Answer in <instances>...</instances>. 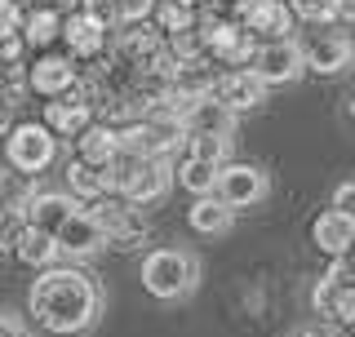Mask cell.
Wrapping results in <instances>:
<instances>
[{
	"instance_id": "obj_1",
	"label": "cell",
	"mask_w": 355,
	"mask_h": 337,
	"mask_svg": "<svg viewBox=\"0 0 355 337\" xmlns=\"http://www.w3.org/2000/svg\"><path fill=\"white\" fill-rule=\"evenodd\" d=\"M27 311L44 333L53 337H76L103 311V293H98L94 275H85L80 266H49L36 275L27 293Z\"/></svg>"
},
{
	"instance_id": "obj_2",
	"label": "cell",
	"mask_w": 355,
	"mask_h": 337,
	"mask_svg": "<svg viewBox=\"0 0 355 337\" xmlns=\"http://www.w3.org/2000/svg\"><path fill=\"white\" fill-rule=\"evenodd\" d=\"M169 187H173V164L160 155H116V164H111V196H120L133 213L160 205Z\"/></svg>"
},
{
	"instance_id": "obj_3",
	"label": "cell",
	"mask_w": 355,
	"mask_h": 337,
	"mask_svg": "<svg viewBox=\"0 0 355 337\" xmlns=\"http://www.w3.org/2000/svg\"><path fill=\"white\" fill-rule=\"evenodd\" d=\"M196 257L182 253V249H151L147 257H142V288H147L151 297L160 302H178L187 297L196 288Z\"/></svg>"
},
{
	"instance_id": "obj_4",
	"label": "cell",
	"mask_w": 355,
	"mask_h": 337,
	"mask_svg": "<svg viewBox=\"0 0 355 337\" xmlns=\"http://www.w3.org/2000/svg\"><path fill=\"white\" fill-rule=\"evenodd\" d=\"M58 160V138L40 125V120H18L5 133V164L22 178H40L44 168Z\"/></svg>"
},
{
	"instance_id": "obj_5",
	"label": "cell",
	"mask_w": 355,
	"mask_h": 337,
	"mask_svg": "<svg viewBox=\"0 0 355 337\" xmlns=\"http://www.w3.org/2000/svg\"><path fill=\"white\" fill-rule=\"evenodd\" d=\"M297 53H302V71H315V76H338L351 67V36L347 27H311L302 40H297Z\"/></svg>"
},
{
	"instance_id": "obj_6",
	"label": "cell",
	"mask_w": 355,
	"mask_h": 337,
	"mask_svg": "<svg viewBox=\"0 0 355 337\" xmlns=\"http://www.w3.org/2000/svg\"><path fill=\"white\" fill-rule=\"evenodd\" d=\"M311 306L320 311V320H329V329H351V320H355V284H351L347 257L329 266V275L320 279L315 293H311Z\"/></svg>"
},
{
	"instance_id": "obj_7",
	"label": "cell",
	"mask_w": 355,
	"mask_h": 337,
	"mask_svg": "<svg viewBox=\"0 0 355 337\" xmlns=\"http://www.w3.org/2000/svg\"><path fill=\"white\" fill-rule=\"evenodd\" d=\"M266 173L258 164H244V160H227L218 168V182H214V196L227 205L231 213H240V209H253V205H262L266 200Z\"/></svg>"
},
{
	"instance_id": "obj_8",
	"label": "cell",
	"mask_w": 355,
	"mask_h": 337,
	"mask_svg": "<svg viewBox=\"0 0 355 337\" xmlns=\"http://www.w3.org/2000/svg\"><path fill=\"white\" fill-rule=\"evenodd\" d=\"M249 71L271 89V85H293L302 76V53H297V40H262L249 58Z\"/></svg>"
},
{
	"instance_id": "obj_9",
	"label": "cell",
	"mask_w": 355,
	"mask_h": 337,
	"mask_svg": "<svg viewBox=\"0 0 355 337\" xmlns=\"http://www.w3.org/2000/svg\"><path fill=\"white\" fill-rule=\"evenodd\" d=\"M94 103L98 98L89 94V89L76 80L71 94H62V98H53L49 107H44V120L40 125L53 133V138H76L85 125H94Z\"/></svg>"
},
{
	"instance_id": "obj_10",
	"label": "cell",
	"mask_w": 355,
	"mask_h": 337,
	"mask_svg": "<svg viewBox=\"0 0 355 337\" xmlns=\"http://www.w3.org/2000/svg\"><path fill=\"white\" fill-rule=\"evenodd\" d=\"M209 98H214L222 111L240 116V111H253V107L266 103V85L249 71V67H240V71H218L214 85H209Z\"/></svg>"
},
{
	"instance_id": "obj_11",
	"label": "cell",
	"mask_w": 355,
	"mask_h": 337,
	"mask_svg": "<svg viewBox=\"0 0 355 337\" xmlns=\"http://www.w3.org/2000/svg\"><path fill=\"white\" fill-rule=\"evenodd\" d=\"M53 244H58V257H71V262H80V257H94L107 249V235L98 227L94 218H89L85 209H76L71 218L62 222L58 231H53Z\"/></svg>"
},
{
	"instance_id": "obj_12",
	"label": "cell",
	"mask_w": 355,
	"mask_h": 337,
	"mask_svg": "<svg viewBox=\"0 0 355 337\" xmlns=\"http://www.w3.org/2000/svg\"><path fill=\"white\" fill-rule=\"evenodd\" d=\"M22 80H27V89H36L44 98H62V94L76 89L80 71H76V62L67 58V53H40V58L22 71Z\"/></svg>"
},
{
	"instance_id": "obj_13",
	"label": "cell",
	"mask_w": 355,
	"mask_h": 337,
	"mask_svg": "<svg viewBox=\"0 0 355 337\" xmlns=\"http://www.w3.org/2000/svg\"><path fill=\"white\" fill-rule=\"evenodd\" d=\"M311 244L324 257H333V262H342L355 244V218L351 213H338V209H320L315 222H311Z\"/></svg>"
},
{
	"instance_id": "obj_14",
	"label": "cell",
	"mask_w": 355,
	"mask_h": 337,
	"mask_svg": "<svg viewBox=\"0 0 355 337\" xmlns=\"http://www.w3.org/2000/svg\"><path fill=\"white\" fill-rule=\"evenodd\" d=\"M111 44H116V58L138 67V71H151V67L164 58V36L151 22H133V27H125L120 40H111Z\"/></svg>"
},
{
	"instance_id": "obj_15",
	"label": "cell",
	"mask_w": 355,
	"mask_h": 337,
	"mask_svg": "<svg viewBox=\"0 0 355 337\" xmlns=\"http://www.w3.org/2000/svg\"><path fill=\"white\" fill-rule=\"evenodd\" d=\"M62 40H67V58H103L111 49V31L98 27L94 18H85L80 9H71V14H62Z\"/></svg>"
},
{
	"instance_id": "obj_16",
	"label": "cell",
	"mask_w": 355,
	"mask_h": 337,
	"mask_svg": "<svg viewBox=\"0 0 355 337\" xmlns=\"http://www.w3.org/2000/svg\"><path fill=\"white\" fill-rule=\"evenodd\" d=\"M80 209L67 191H31L27 196V205H22V218H27V227H36V231H58L71 213Z\"/></svg>"
},
{
	"instance_id": "obj_17",
	"label": "cell",
	"mask_w": 355,
	"mask_h": 337,
	"mask_svg": "<svg viewBox=\"0 0 355 337\" xmlns=\"http://www.w3.org/2000/svg\"><path fill=\"white\" fill-rule=\"evenodd\" d=\"M120 155V142H116V129H111V120H94V125H85L76 133V160L94 164V168H111Z\"/></svg>"
},
{
	"instance_id": "obj_18",
	"label": "cell",
	"mask_w": 355,
	"mask_h": 337,
	"mask_svg": "<svg viewBox=\"0 0 355 337\" xmlns=\"http://www.w3.org/2000/svg\"><path fill=\"white\" fill-rule=\"evenodd\" d=\"M58 36H62V14H58V9H49V5L22 9V18H18V40L22 44H31V49H49Z\"/></svg>"
},
{
	"instance_id": "obj_19",
	"label": "cell",
	"mask_w": 355,
	"mask_h": 337,
	"mask_svg": "<svg viewBox=\"0 0 355 337\" xmlns=\"http://www.w3.org/2000/svg\"><path fill=\"white\" fill-rule=\"evenodd\" d=\"M67 196L76 200V205H94V200L111 196V168H94L85 160H71L67 164Z\"/></svg>"
},
{
	"instance_id": "obj_20",
	"label": "cell",
	"mask_w": 355,
	"mask_h": 337,
	"mask_svg": "<svg viewBox=\"0 0 355 337\" xmlns=\"http://www.w3.org/2000/svg\"><path fill=\"white\" fill-rule=\"evenodd\" d=\"M182 129L187 133H214V138H236V116H231V111H222L214 98H196L191 103V111H187L182 116Z\"/></svg>"
},
{
	"instance_id": "obj_21",
	"label": "cell",
	"mask_w": 355,
	"mask_h": 337,
	"mask_svg": "<svg viewBox=\"0 0 355 337\" xmlns=\"http://www.w3.org/2000/svg\"><path fill=\"white\" fill-rule=\"evenodd\" d=\"M231 222H236V213L222 205L218 196H200V200H191V209H187V227L196 235H227Z\"/></svg>"
},
{
	"instance_id": "obj_22",
	"label": "cell",
	"mask_w": 355,
	"mask_h": 337,
	"mask_svg": "<svg viewBox=\"0 0 355 337\" xmlns=\"http://www.w3.org/2000/svg\"><path fill=\"white\" fill-rule=\"evenodd\" d=\"M284 5H288V14H293V22L302 18L311 27H324V22L347 27L351 22V0H284Z\"/></svg>"
},
{
	"instance_id": "obj_23",
	"label": "cell",
	"mask_w": 355,
	"mask_h": 337,
	"mask_svg": "<svg viewBox=\"0 0 355 337\" xmlns=\"http://www.w3.org/2000/svg\"><path fill=\"white\" fill-rule=\"evenodd\" d=\"M14 257L22 266H36V271H49L58 262V244H53L49 231H36V227H22L18 244H14Z\"/></svg>"
},
{
	"instance_id": "obj_24",
	"label": "cell",
	"mask_w": 355,
	"mask_h": 337,
	"mask_svg": "<svg viewBox=\"0 0 355 337\" xmlns=\"http://www.w3.org/2000/svg\"><path fill=\"white\" fill-rule=\"evenodd\" d=\"M151 18H155L151 27L160 31V36H182V31H196V22H200V9L182 5V0H160Z\"/></svg>"
},
{
	"instance_id": "obj_25",
	"label": "cell",
	"mask_w": 355,
	"mask_h": 337,
	"mask_svg": "<svg viewBox=\"0 0 355 337\" xmlns=\"http://www.w3.org/2000/svg\"><path fill=\"white\" fill-rule=\"evenodd\" d=\"M173 178H178V187H187L191 196H214V182H218V164H205V160H191V155H182L173 168Z\"/></svg>"
},
{
	"instance_id": "obj_26",
	"label": "cell",
	"mask_w": 355,
	"mask_h": 337,
	"mask_svg": "<svg viewBox=\"0 0 355 337\" xmlns=\"http://www.w3.org/2000/svg\"><path fill=\"white\" fill-rule=\"evenodd\" d=\"M227 138H214V133H187L182 138V155H191V160H205V164H227Z\"/></svg>"
},
{
	"instance_id": "obj_27",
	"label": "cell",
	"mask_w": 355,
	"mask_h": 337,
	"mask_svg": "<svg viewBox=\"0 0 355 337\" xmlns=\"http://www.w3.org/2000/svg\"><path fill=\"white\" fill-rule=\"evenodd\" d=\"M76 9H80L85 18H94L98 27H107V31H120V5H116V0H80Z\"/></svg>"
},
{
	"instance_id": "obj_28",
	"label": "cell",
	"mask_w": 355,
	"mask_h": 337,
	"mask_svg": "<svg viewBox=\"0 0 355 337\" xmlns=\"http://www.w3.org/2000/svg\"><path fill=\"white\" fill-rule=\"evenodd\" d=\"M22 227H27L22 209H14V205H0V249H9V253H14V244H18Z\"/></svg>"
},
{
	"instance_id": "obj_29",
	"label": "cell",
	"mask_w": 355,
	"mask_h": 337,
	"mask_svg": "<svg viewBox=\"0 0 355 337\" xmlns=\"http://www.w3.org/2000/svg\"><path fill=\"white\" fill-rule=\"evenodd\" d=\"M116 5H120V27H133V22H151L160 0H116Z\"/></svg>"
},
{
	"instance_id": "obj_30",
	"label": "cell",
	"mask_w": 355,
	"mask_h": 337,
	"mask_svg": "<svg viewBox=\"0 0 355 337\" xmlns=\"http://www.w3.org/2000/svg\"><path fill=\"white\" fill-rule=\"evenodd\" d=\"M351 205H355V182L347 178V182H338V191H333V205H329V209H338V213H351Z\"/></svg>"
},
{
	"instance_id": "obj_31",
	"label": "cell",
	"mask_w": 355,
	"mask_h": 337,
	"mask_svg": "<svg viewBox=\"0 0 355 337\" xmlns=\"http://www.w3.org/2000/svg\"><path fill=\"white\" fill-rule=\"evenodd\" d=\"M27 329H22L18 316H9V311H0V337H22Z\"/></svg>"
},
{
	"instance_id": "obj_32",
	"label": "cell",
	"mask_w": 355,
	"mask_h": 337,
	"mask_svg": "<svg viewBox=\"0 0 355 337\" xmlns=\"http://www.w3.org/2000/svg\"><path fill=\"white\" fill-rule=\"evenodd\" d=\"M40 5H49V9H58V14H71L80 0H40Z\"/></svg>"
},
{
	"instance_id": "obj_33",
	"label": "cell",
	"mask_w": 355,
	"mask_h": 337,
	"mask_svg": "<svg viewBox=\"0 0 355 337\" xmlns=\"http://www.w3.org/2000/svg\"><path fill=\"white\" fill-rule=\"evenodd\" d=\"M293 337H333V329H324V324H320V329H297Z\"/></svg>"
},
{
	"instance_id": "obj_34",
	"label": "cell",
	"mask_w": 355,
	"mask_h": 337,
	"mask_svg": "<svg viewBox=\"0 0 355 337\" xmlns=\"http://www.w3.org/2000/svg\"><path fill=\"white\" fill-rule=\"evenodd\" d=\"M0 205H5V191H0Z\"/></svg>"
},
{
	"instance_id": "obj_35",
	"label": "cell",
	"mask_w": 355,
	"mask_h": 337,
	"mask_svg": "<svg viewBox=\"0 0 355 337\" xmlns=\"http://www.w3.org/2000/svg\"><path fill=\"white\" fill-rule=\"evenodd\" d=\"M22 337H27V333H22Z\"/></svg>"
}]
</instances>
